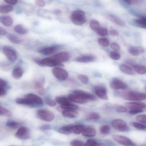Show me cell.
<instances>
[{
	"label": "cell",
	"mask_w": 146,
	"mask_h": 146,
	"mask_svg": "<svg viewBox=\"0 0 146 146\" xmlns=\"http://www.w3.org/2000/svg\"><path fill=\"white\" fill-rule=\"evenodd\" d=\"M70 19L74 24L78 26L83 25L86 22L85 13L82 10L73 11L71 15Z\"/></svg>",
	"instance_id": "obj_1"
},
{
	"label": "cell",
	"mask_w": 146,
	"mask_h": 146,
	"mask_svg": "<svg viewBox=\"0 0 146 146\" xmlns=\"http://www.w3.org/2000/svg\"><path fill=\"white\" fill-rule=\"evenodd\" d=\"M121 96L126 100L131 101H142L146 99L145 94L135 91H125L121 93Z\"/></svg>",
	"instance_id": "obj_2"
},
{
	"label": "cell",
	"mask_w": 146,
	"mask_h": 146,
	"mask_svg": "<svg viewBox=\"0 0 146 146\" xmlns=\"http://www.w3.org/2000/svg\"><path fill=\"white\" fill-rule=\"evenodd\" d=\"M35 62L41 66H49V67H58L62 66L63 64L59 63L54 60L52 57L45 58L44 59H35Z\"/></svg>",
	"instance_id": "obj_3"
},
{
	"label": "cell",
	"mask_w": 146,
	"mask_h": 146,
	"mask_svg": "<svg viewBox=\"0 0 146 146\" xmlns=\"http://www.w3.org/2000/svg\"><path fill=\"white\" fill-rule=\"evenodd\" d=\"M52 72L54 76L60 81H65L69 76L66 70L59 67H54L52 70Z\"/></svg>",
	"instance_id": "obj_4"
},
{
	"label": "cell",
	"mask_w": 146,
	"mask_h": 146,
	"mask_svg": "<svg viewBox=\"0 0 146 146\" xmlns=\"http://www.w3.org/2000/svg\"><path fill=\"white\" fill-rule=\"evenodd\" d=\"M3 51L4 54L10 62L13 63L16 61L17 58V55L13 48L9 46H5L3 47Z\"/></svg>",
	"instance_id": "obj_5"
},
{
	"label": "cell",
	"mask_w": 146,
	"mask_h": 146,
	"mask_svg": "<svg viewBox=\"0 0 146 146\" xmlns=\"http://www.w3.org/2000/svg\"><path fill=\"white\" fill-rule=\"evenodd\" d=\"M37 116L39 118L43 121L50 122L52 121L54 118L53 113L46 110H40L37 111Z\"/></svg>",
	"instance_id": "obj_6"
},
{
	"label": "cell",
	"mask_w": 146,
	"mask_h": 146,
	"mask_svg": "<svg viewBox=\"0 0 146 146\" xmlns=\"http://www.w3.org/2000/svg\"><path fill=\"white\" fill-rule=\"evenodd\" d=\"M111 124L113 128L119 131H126L129 130L126 122L121 119H114L112 122Z\"/></svg>",
	"instance_id": "obj_7"
},
{
	"label": "cell",
	"mask_w": 146,
	"mask_h": 146,
	"mask_svg": "<svg viewBox=\"0 0 146 146\" xmlns=\"http://www.w3.org/2000/svg\"><path fill=\"white\" fill-rule=\"evenodd\" d=\"M113 139L117 142L125 146H135V144L128 137L119 135H113Z\"/></svg>",
	"instance_id": "obj_8"
},
{
	"label": "cell",
	"mask_w": 146,
	"mask_h": 146,
	"mask_svg": "<svg viewBox=\"0 0 146 146\" xmlns=\"http://www.w3.org/2000/svg\"><path fill=\"white\" fill-rule=\"evenodd\" d=\"M110 86L114 90H125L127 88V85L118 78H113L110 83Z\"/></svg>",
	"instance_id": "obj_9"
},
{
	"label": "cell",
	"mask_w": 146,
	"mask_h": 146,
	"mask_svg": "<svg viewBox=\"0 0 146 146\" xmlns=\"http://www.w3.org/2000/svg\"><path fill=\"white\" fill-rule=\"evenodd\" d=\"M94 91L96 94L100 99L104 100H107L108 99L107 90L104 86H95L94 87Z\"/></svg>",
	"instance_id": "obj_10"
},
{
	"label": "cell",
	"mask_w": 146,
	"mask_h": 146,
	"mask_svg": "<svg viewBox=\"0 0 146 146\" xmlns=\"http://www.w3.org/2000/svg\"><path fill=\"white\" fill-rule=\"evenodd\" d=\"M70 55L67 52H63L55 54L52 56V58L59 63H61L68 61L70 59Z\"/></svg>",
	"instance_id": "obj_11"
},
{
	"label": "cell",
	"mask_w": 146,
	"mask_h": 146,
	"mask_svg": "<svg viewBox=\"0 0 146 146\" xmlns=\"http://www.w3.org/2000/svg\"><path fill=\"white\" fill-rule=\"evenodd\" d=\"M73 93L78 95L80 97L87 101H94L96 100L95 96L94 95L86 92V91H83V90H75L73 91Z\"/></svg>",
	"instance_id": "obj_12"
},
{
	"label": "cell",
	"mask_w": 146,
	"mask_h": 146,
	"mask_svg": "<svg viewBox=\"0 0 146 146\" xmlns=\"http://www.w3.org/2000/svg\"><path fill=\"white\" fill-rule=\"evenodd\" d=\"M16 136L18 138L22 139H28L30 137L29 129L24 126H22L19 129Z\"/></svg>",
	"instance_id": "obj_13"
},
{
	"label": "cell",
	"mask_w": 146,
	"mask_h": 146,
	"mask_svg": "<svg viewBox=\"0 0 146 146\" xmlns=\"http://www.w3.org/2000/svg\"><path fill=\"white\" fill-rule=\"evenodd\" d=\"M96 59L95 56L92 54L81 55L76 58L75 61L79 63H88L93 62Z\"/></svg>",
	"instance_id": "obj_14"
},
{
	"label": "cell",
	"mask_w": 146,
	"mask_h": 146,
	"mask_svg": "<svg viewBox=\"0 0 146 146\" xmlns=\"http://www.w3.org/2000/svg\"><path fill=\"white\" fill-rule=\"evenodd\" d=\"M25 98L31 102L34 105H42L43 104V102L42 99L36 95L33 94H29L26 95Z\"/></svg>",
	"instance_id": "obj_15"
},
{
	"label": "cell",
	"mask_w": 146,
	"mask_h": 146,
	"mask_svg": "<svg viewBox=\"0 0 146 146\" xmlns=\"http://www.w3.org/2000/svg\"><path fill=\"white\" fill-rule=\"evenodd\" d=\"M125 106L131 110H143L146 107V105L142 102H127L125 104Z\"/></svg>",
	"instance_id": "obj_16"
},
{
	"label": "cell",
	"mask_w": 146,
	"mask_h": 146,
	"mask_svg": "<svg viewBox=\"0 0 146 146\" xmlns=\"http://www.w3.org/2000/svg\"><path fill=\"white\" fill-rule=\"evenodd\" d=\"M106 18L111 22H112L113 23L121 27H124L125 26V24L122 19H119L117 17H115L113 15L111 14H107L106 15Z\"/></svg>",
	"instance_id": "obj_17"
},
{
	"label": "cell",
	"mask_w": 146,
	"mask_h": 146,
	"mask_svg": "<svg viewBox=\"0 0 146 146\" xmlns=\"http://www.w3.org/2000/svg\"><path fill=\"white\" fill-rule=\"evenodd\" d=\"M68 99H69L70 101L73 102L79 103V104H84L88 102V101L84 100L83 98H82L78 95L73 94V93L70 94L68 96Z\"/></svg>",
	"instance_id": "obj_18"
},
{
	"label": "cell",
	"mask_w": 146,
	"mask_h": 146,
	"mask_svg": "<svg viewBox=\"0 0 146 146\" xmlns=\"http://www.w3.org/2000/svg\"><path fill=\"white\" fill-rule=\"evenodd\" d=\"M57 48L54 46L47 47L42 48L38 51V52L44 54V55H48L53 54L57 52Z\"/></svg>",
	"instance_id": "obj_19"
},
{
	"label": "cell",
	"mask_w": 146,
	"mask_h": 146,
	"mask_svg": "<svg viewBox=\"0 0 146 146\" xmlns=\"http://www.w3.org/2000/svg\"><path fill=\"white\" fill-rule=\"evenodd\" d=\"M144 51V49L141 48H137L134 46L130 47L128 49L129 53L134 56H138L141 53H143Z\"/></svg>",
	"instance_id": "obj_20"
},
{
	"label": "cell",
	"mask_w": 146,
	"mask_h": 146,
	"mask_svg": "<svg viewBox=\"0 0 146 146\" xmlns=\"http://www.w3.org/2000/svg\"><path fill=\"white\" fill-rule=\"evenodd\" d=\"M96 130L92 127L85 128L82 132L83 135L87 137H93L96 135Z\"/></svg>",
	"instance_id": "obj_21"
},
{
	"label": "cell",
	"mask_w": 146,
	"mask_h": 146,
	"mask_svg": "<svg viewBox=\"0 0 146 146\" xmlns=\"http://www.w3.org/2000/svg\"><path fill=\"white\" fill-rule=\"evenodd\" d=\"M119 70L122 72L128 75L133 76L135 74L134 70L129 66L125 64H121L119 66Z\"/></svg>",
	"instance_id": "obj_22"
},
{
	"label": "cell",
	"mask_w": 146,
	"mask_h": 146,
	"mask_svg": "<svg viewBox=\"0 0 146 146\" xmlns=\"http://www.w3.org/2000/svg\"><path fill=\"white\" fill-rule=\"evenodd\" d=\"M62 114L66 117L72 118L77 117L78 116V113L76 110H64L62 111Z\"/></svg>",
	"instance_id": "obj_23"
},
{
	"label": "cell",
	"mask_w": 146,
	"mask_h": 146,
	"mask_svg": "<svg viewBox=\"0 0 146 146\" xmlns=\"http://www.w3.org/2000/svg\"><path fill=\"white\" fill-rule=\"evenodd\" d=\"M0 22L5 26H11L13 23V19L10 16H3L0 17Z\"/></svg>",
	"instance_id": "obj_24"
},
{
	"label": "cell",
	"mask_w": 146,
	"mask_h": 146,
	"mask_svg": "<svg viewBox=\"0 0 146 146\" xmlns=\"http://www.w3.org/2000/svg\"><path fill=\"white\" fill-rule=\"evenodd\" d=\"M24 74V70L20 67H17L13 70L12 72V76L13 78L19 79L23 76Z\"/></svg>",
	"instance_id": "obj_25"
},
{
	"label": "cell",
	"mask_w": 146,
	"mask_h": 146,
	"mask_svg": "<svg viewBox=\"0 0 146 146\" xmlns=\"http://www.w3.org/2000/svg\"><path fill=\"white\" fill-rule=\"evenodd\" d=\"M15 32L20 35H25L28 33V30L22 24L17 25L14 28Z\"/></svg>",
	"instance_id": "obj_26"
},
{
	"label": "cell",
	"mask_w": 146,
	"mask_h": 146,
	"mask_svg": "<svg viewBox=\"0 0 146 146\" xmlns=\"http://www.w3.org/2000/svg\"><path fill=\"white\" fill-rule=\"evenodd\" d=\"M134 71L137 74L144 75L146 73V69L145 66L140 65H135L133 66Z\"/></svg>",
	"instance_id": "obj_27"
},
{
	"label": "cell",
	"mask_w": 146,
	"mask_h": 146,
	"mask_svg": "<svg viewBox=\"0 0 146 146\" xmlns=\"http://www.w3.org/2000/svg\"><path fill=\"white\" fill-rule=\"evenodd\" d=\"M13 10V6L10 5H2L0 6V13L2 14L9 13Z\"/></svg>",
	"instance_id": "obj_28"
},
{
	"label": "cell",
	"mask_w": 146,
	"mask_h": 146,
	"mask_svg": "<svg viewBox=\"0 0 146 146\" xmlns=\"http://www.w3.org/2000/svg\"><path fill=\"white\" fill-rule=\"evenodd\" d=\"M56 102L60 104V106H64L70 103V102L68 98L62 96H58L55 98Z\"/></svg>",
	"instance_id": "obj_29"
},
{
	"label": "cell",
	"mask_w": 146,
	"mask_h": 146,
	"mask_svg": "<svg viewBox=\"0 0 146 146\" xmlns=\"http://www.w3.org/2000/svg\"><path fill=\"white\" fill-rule=\"evenodd\" d=\"M134 22L139 27L146 29V19L145 17H141L137 19H135Z\"/></svg>",
	"instance_id": "obj_30"
},
{
	"label": "cell",
	"mask_w": 146,
	"mask_h": 146,
	"mask_svg": "<svg viewBox=\"0 0 146 146\" xmlns=\"http://www.w3.org/2000/svg\"><path fill=\"white\" fill-rule=\"evenodd\" d=\"M7 38L11 42L15 44H19L22 42V40L21 39L13 34L7 35Z\"/></svg>",
	"instance_id": "obj_31"
},
{
	"label": "cell",
	"mask_w": 146,
	"mask_h": 146,
	"mask_svg": "<svg viewBox=\"0 0 146 146\" xmlns=\"http://www.w3.org/2000/svg\"><path fill=\"white\" fill-rule=\"evenodd\" d=\"M84 126L82 125H78L72 126V132L76 134H80L84 130Z\"/></svg>",
	"instance_id": "obj_32"
},
{
	"label": "cell",
	"mask_w": 146,
	"mask_h": 146,
	"mask_svg": "<svg viewBox=\"0 0 146 146\" xmlns=\"http://www.w3.org/2000/svg\"><path fill=\"white\" fill-rule=\"evenodd\" d=\"M16 102L20 105H26V106H33L34 105L31 102L27 100L26 98H19L16 100Z\"/></svg>",
	"instance_id": "obj_33"
},
{
	"label": "cell",
	"mask_w": 146,
	"mask_h": 146,
	"mask_svg": "<svg viewBox=\"0 0 146 146\" xmlns=\"http://www.w3.org/2000/svg\"><path fill=\"white\" fill-rule=\"evenodd\" d=\"M90 26L91 29L96 32L101 27L99 22L96 20H91L90 23Z\"/></svg>",
	"instance_id": "obj_34"
},
{
	"label": "cell",
	"mask_w": 146,
	"mask_h": 146,
	"mask_svg": "<svg viewBox=\"0 0 146 146\" xmlns=\"http://www.w3.org/2000/svg\"><path fill=\"white\" fill-rule=\"evenodd\" d=\"M72 125H66L60 128L59 131L64 134H69L72 132Z\"/></svg>",
	"instance_id": "obj_35"
},
{
	"label": "cell",
	"mask_w": 146,
	"mask_h": 146,
	"mask_svg": "<svg viewBox=\"0 0 146 146\" xmlns=\"http://www.w3.org/2000/svg\"><path fill=\"white\" fill-rule=\"evenodd\" d=\"M99 44L102 46L106 47L110 45V41L106 38H100L98 40Z\"/></svg>",
	"instance_id": "obj_36"
},
{
	"label": "cell",
	"mask_w": 146,
	"mask_h": 146,
	"mask_svg": "<svg viewBox=\"0 0 146 146\" xmlns=\"http://www.w3.org/2000/svg\"><path fill=\"white\" fill-rule=\"evenodd\" d=\"M60 107L64 110H72L76 111L78 108V107L77 106L72 104L71 102L65 106H60Z\"/></svg>",
	"instance_id": "obj_37"
},
{
	"label": "cell",
	"mask_w": 146,
	"mask_h": 146,
	"mask_svg": "<svg viewBox=\"0 0 146 146\" xmlns=\"http://www.w3.org/2000/svg\"><path fill=\"white\" fill-rule=\"evenodd\" d=\"M100 132L103 135H107L110 132V128L108 125H103L100 128Z\"/></svg>",
	"instance_id": "obj_38"
},
{
	"label": "cell",
	"mask_w": 146,
	"mask_h": 146,
	"mask_svg": "<svg viewBox=\"0 0 146 146\" xmlns=\"http://www.w3.org/2000/svg\"><path fill=\"white\" fill-rule=\"evenodd\" d=\"M0 115H5V116L10 117L11 116L12 113L7 108L0 106Z\"/></svg>",
	"instance_id": "obj_39"
},
{
	"label": "cell",
	"mask_w": 146,
	"mask_h": 146,
	"mask_svg": "<svg viewBox=\"0 0 146 146\" xmlns=\"http://www.w3.org/2000/svg\"><path fill=\"white\" fill-rule=\"evenodd\" d=\"M109 55H110V58L113 60H119L121 58V55L119 53L114 52V51H111L110 52Z\"/></svg>",
	"instance_id": "obj_40"
},
{
	"label": "cell",
	"mask_w": 146,
	"mask_h": 146,
	"mask_svg": "<svg viewBox=\"0 0 146 146\" xmlns=\"http://www.w3.org/2000/svg\"><path fill=\"white\" fill-rule=\"evenodd\" d=\"M96 33L98 34L100 36H106L108 34V31L107 30L106 28L103 27H101L98 30Z\"/></svg>",
	"instance_id": "obj_41"
},
{
	"label": "cell",
	"mask_w": 146,
	"mask_h": 146,
	"mask_svg": "<svg viewBox=\"0 0 146 146\" xmlns=\"http://www.w3.org/2000/svg\"><path fill=\"white\" fill-rule=\"evenodd\" d=\"M88 118L91 120H96L100 119V116L97 113L92 112L89 114Z\"/></svg>",
	"instance_id": "obj_42"
},
{
	"label": "cell",
	"mask_w": 146,
	"mask_h": 146,
	"mask_svg": "<svg viewBox=\"0 0 146 146\" xmlns=\"http://www.w3.org/2000/svg\"><path fill=\"white\" fill-rule=\"evenodd\" d=\"M133 125L134 127L138 129L145 130L146 129V125L141 123L134 122L133 123Z\"/></svg>",
	"instance_id": "obj_43"
},
{
	"label": "cell",
	"mask_w": 146,
	"mask_h": 146,
	"mask_svg": "<svg viewBox=\"0 0 146 146\" xmlns=\"http://www.w3.org/2000/svg\"><path fill=\"white\" fill-rule=\"evenodd\" d=\"M78 78L79 80L84 84H87L88 83V78L85 75H79L78 76Z\"/></svg>",
	"instance_id": "obj_44"
},
{
	"label": "cell",
	"mask_w": 146,
	"mask_h": 146,
	"mask_svg": "<svg viewBox=\"0 0 146 146\" xmlns=\"http://www.w3.org/2000/svg\"><path fill=\"white\" fill-rule=\"evenodd\" d=\"M114 108H115V110L119 112L124 113L127 111L126 107L123 106H120V105H115L114 106Z\"/></svg>",
	"instance_id": "obj_45"
},
{
	"label": "cell",
	"mask_w": 146,
	"mask_h": 146,
	"mask_svg": "<svg viewBox=\"0 0 146 146\" xmlns=\"http://www.w3.org/2000/svg\"><path fill=\"white\" fill-rule=\"evenodd\" d=\"M72 146H85V144L82 141L78 140H74L70 142Z\"/></svg>",
	"instance_id": "obj_46"
},
{
	"label": "cell",
	"mask_w": 146,
	"mask_h": 146,
	"mask_svg": "<svg viewBox=\"0 0 146 146\" xmlns=\"http://www.w3.org/2000/svg\"><path fill=\"white\" fill-rule=\"evenodd\" d=\"M111 48L113 50L114 52H119L120 50V47L118 44L117 42H113L111 44Z\"/></svg>",
	"instance_id": "obj_47"
},
{
	"label": "cell",
	"mask_w": 146,
	"mask_h": 146,
	"mask_svg": "<svg viewBox=\"0 0 146 146\" xmlns=\"http://www.w3.org/2000/svg\"><path fill=\"white\" fill-rule=\"evenodd\" d=\"M146 116L145 114H141V115H138L136 117V119L137 121L140 123L145 124L146 123Z\"/></svg>",
	"instance_id": "obj_48"
},
{
	"label": "cell",
	"mask_w": 146,
	"mask_h": 146,
	"mask_svg": "<svg viewBox=\"0 0 146 146\" xmlns=\"http://www.w3.org/2000/svg\"><path fill=\"white\" fill-rule=\"evenodd\" d=\"M7 125L11 129H17L18 127L19 124L15 121H9L7 124Z\"/></svg>",
	"instance_id": "obj_49"
},
{
	"label": "cell",
	"mask_w": 146,
	"mask_h": 146,
	"mask_svg": "<svg viewBox=\"0 0 146 146\" xmlns=\"http://www.w3.org/2000/svg\"><path fill=\"white\" fill-rule=\"evenodd\" d=\"M98 143L94 140H89L85 143V146H98Z\"/></svg>",
	"instance_id": "obj_50"
},
{
	"label": "cell",
	"mask_w": 146,
	"mask_h": 146,
	"mask_svg": "<svg viewBox=\"0 0 146 146\" xmlns=\"http://www.w3.org/2000/svg\"><path fill=\"white\" fill-rule=\"evenodd\" d=\"M45 102H46V104L50 106H54L56 105V102L52 99H49V98L46 99L45 100Z\"/></svg>",
	"instance_id": "obj_51"
},
{
	"label": "cell",
	"mask_w": 146,
	"mask_h": 146,
	"mask_svg": "<svg viewBox=\"0 0 146 146\" xmlns=\"http://www.w3.org/2000/svg\"><path fill=\"white\" fill-rule=\"evenodd\" d=\"M35 4L37 6L40 7H43L46 5V3L44 1L37 0L35 1Z\"/></svg>",
	"instance_id": "obj_52"
},
{
	"label": "cell",
	"mask_w": 146,
	"mask_h": 146,
	"mask_svg": "<svg viewBox=\"0 0 146 146\" xmlns=\"http://www.w3.org/2000/svg\"><path fill=\"white\" fill-rule=\"evenodd\" d=\"M109 34L112 36H117L119 35V32L117 30L114 29H111L109 30Z\"/></svg>",
	"instance_id": "obj_53"
},
{
	"label": "cell",
	"mask_w": 146,
	"mask_h": 146,
	"mask_svg": "<svg viewBox=\"0 0 146 146\" xmlns=\"http://www.w3.org/2000/svg\"><path fill=\"white\" fill-rule=\"evenodd\" d=\"M7 84L5 80L0 78V88H4L7 87Z\"/></svg>",
	"instance_id": "obj_54"
},
{
	"label": "cell",
	"mask_w": 146,
	"mask_h": 146,
	"mask_svg": "<svg viewBox=\"0 0 146 146\" xmlns=\"http://www.w3.org/2000/svg\"><path fill=\"white\" fill-rule=\"evenodd\" d=\"M5 1L6 3L11 6L17 5L18 2L17 0H5Z\"/></svg>",
	"instance_id": "obj_55"
},
{
	"label": "cell",
	"mask_w": 146,
	"mask_h": 146,
	"mask_svg": "<svg viewBox=\"0 0 146 146\" xmlns=\"http://www.w3.org/2000/svg\"><path fill=\"white\" fill-rule=\"evenodd\" d=\"M143 111V110L141 109H138V110H130L129 113L131 114H135L137 113H140L142 112Z\"/></svg>",
	"instance_id": "obj_56"
},
{
	"label": "cell",
	"mask_w": 146,
	"mask_h": 146,
	"mask_svg": "<svg viewBox=\"0 0 146 146\" xmlns=\"http://www.w3.org/2000/svg\"><path fill=\"white\" fill-rule=\"evenodd\" d=\"M7 34L6 31L0 26V36H5Z\"/></svg>",
	"instance_id": "obj_57"
},
{
	"label": "cell",
	"mask_w": 146,
	"mask_h": 146,
	"mask_svg": "<svg viewBox=\"0 0 146 146\" xmlns=\"http://www.w3.org/2000/svg\"><path fill=\"white\" fill-rule=\"evenodd\" d=\"M7 92L5 89L0 88V96H3L6 94Z\"/></svg>",
	"instance_id": "obj_58"
},
{
	"label": "cell",
	"mask_w": 146,
	"mask_h": 146,
	"mask_svg": "<svg viewBox=\"0 0 146 146\" xmlns=\"http://www.w3.org/2000/svg\"><path fill=\"white\" fill-rule=\"evenodd\" d=\"M98 146H106L104 144H102V143H100V144H98Z\"/></svg>",
	"instance_id": "obj_59"
},
{
	"label": "cell",
	"mask_w": 146,
	"mask_h": 146,
	"mask_svg": "<svg viewBox=\"0 0 146 146\" xmlns=\"http://www.w3.org/2000/svg\"></svg>",
	"instance_id": "obj_60"
}]
</instances>
